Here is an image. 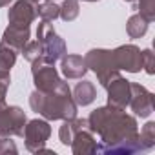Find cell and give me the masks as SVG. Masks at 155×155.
Segmentation results:
<instances>
[{
	"mask_svg": "<svg viewBox=\"0 0 155 155\" xmlns=\"http://www.w3.org/2000/svg\"><path fill=\"white\" fill-rule=\"evenodd\" d=\"M86 120L91 133L99 135L101 144L97 146V153L130 155V153L144 151L139 137L137 119L133 115H128L124 110L102 106L93 110Z\"/></svg>",
	"mask_w": 155,
	"mask_h": 155,
	"instance_id": "6da1fadb",
	"label": "cell"
},
{
	"mask_svg": "<svg viewBox=\"0 0 155 155\" xmlns=\"http://www.w3.org/2000/svg\"><path fill=\"white\" fill-rule=\"evenodd\" d=\"M29 106L33 111L40 113L46 120H68L77 117V106L68 82L60 81L51 91L35 90L29 95Z\"/></svg>",
	"mask_w": 155,
	"mask_h": 155,
	"instance_id": "7a4b0ae2",
	"label": "cell"
},
{
	"mask_svg": "<svg viewBox=\"0 0 155 155\" xmlns=\"http://www.w3.org/2000/svg\"><path fill=\"white\" fill-rule=\"evenodd\" d=\"M84 62H86V68L91 69L97 79L101 82L102 88L108 86V82L111 79H115L117 75H120L115 60H113V51L111 49H102V48H97V49H90L84 57Z\"/></svg>",
	"mask_w": 155,
	"mask_h": 155,
	"instance_id": "3957f363",
	"label": "cell"
},
{
	"mask_svg": "<svg viewBox=\"0 0 155 155\" xmlns=\"http://www.w3.org/2000/svg\"><path fill=\"white\" fill-rule=\"evenodd\" d=\"M37 40L40 42L42 48V55L40 58L48 64H55L57 60L62 58V55H66V42L64 38H60L53 28L51 22L42 20L37 28Z\"/></svg>",
	"mask_w": 155,
	"mask_h": 155,
	"instance_id": "277c9868",
	"label": "cell"
},
{
	"mask_svg": "<svg viewBox=\"0 0 155 155\" xmlns=\"http://www.w3.org/2000/svg\"><path fill=\"white\" fill-rule=\"evenodd\" d=\"M26 122L28 119L22 108L0 102V137H22Z\"/></svg>",
	"mask_w": 155,
	"mask_h": 155,
	"instance_id": "5b68a950",
	"label": "cell"
},
{
	"mask_svg": "<svg viewBox=\"0 0 155 155\" xmlns=\"http://www.w3.org/2000/svg\"><path fill=\"white\" fill-rule=\"evenodd\" d=\"M51 135V126L48 120L44 119H33L29 122H26L24 128V140H26V148L31 153H40V150L46 148V142Z\"/></svg>",
	"mask_w": 155,
	"mask_h": 155,
	"instance_id": "8992f818",
	"label": "cell"
},
{
	"mask_svg": "<svg viewBox=\"0 0 155 155\" xmlns=\"http://www.w3.org/2000/svg\"><path fill=\"white\" fill-rule=\"evenodd\" d=\"M31 75H33L35 90H38V91H51L62 81L58 77L55 64H48L42 58H37L31 62Z\"/></svg>",
	"mask_w": 155,
	"mask_h": 155,
	"instance_id": "52a82bcc",
	"label": "cell"
},
{
	"mask_svg": "<svg viewBox=\"0 0 155 155\" xmlns=\"http://www.w3.org/2000/svg\"><path fill=\"white\" fill-rule=\"evenodd\" d=\"M113 60L119 69H124L128 73H139L142 69V57L140 48L135 44H124L113 49Z\"/></svg>",
	"mask_w": 155,
	"mask_h": 155,
	"instance_id": "ba28073f",
	"label": "cell"
},
{
	"mask_svg": "<svg viewBox=\"0 0 155 155\" xmlns=\"http://www.w3.org/2000/svg\"><path fill=\"white\" fill-rule=\"evenodd\" d=\"M106 91H108V106L117 110H126L130 106L131 88H130V81H126L122 75H117L115 79L108 82Z\"/></svg>",
	"mask_w": 155,
	"mask_h": 155,
	"instance_id": "9c48e42d",
	"label": "cell"
},
{
	"mask_svg": "<svg viewBox=\"0 0 155 155\" xmlns=\"http://www.w3.org/2000/svg\"><path fill=\"white\" fill-rule=\"evenodd\" d=\"M130 88H131L130 108L133 110V113L140 119L150 117L151 111H153V93L148 91L142 84H137V82H130Z\"/></svg>",
	"mask_w": 155,
	"mask_h": 155,
	"instance_id": "30bf717a",
	"label": "cell"
},
{
	"mask_svg": "<svg viewBox=\"0 0 155 155\" xmlns=\"http://www.w3.org/2000/svg\"><path fill=\"white\" fill-rule=\"evenodd\" d=\"M35 18H37V6L29 2V0H17L9 8V13H8L9 26L29 28Z\"/></svg>",
	"mask_w": 155,
	"mask_h": 155,
	"instance_id": "8fae6325",
	"label": "cell"
},
{
	"mask_svg": "<svg viewBox=\"0 0 155 155\" xmlns=\"http://www.w3.org/2000/svg\"><path fill=\"white\" fill-rule=\"evenodd\" d=\"M71 150L75 155H91V153H97V139L95 135L91 133L90 128H82L81 131H77L73 140H71Z\"/></svg>",
	"mask_w": 155,
	"mask_h": 155,
	"instance_id": "7c38bea8",
	"label": "cell"
},
{
	"mask_svg": "<svg viewBox=\"0 0 155 155\" xmlns=\"http://www.w3.org/2000/svg\"><path fill=\"white\" fill-rule=\"evenodd\" d=\"M60 71L66 79H82L88 73L84 57L81 55H62L60 58Z\"/></svg>",
	"mask_w": 155,
	"mask_h": 155,
	"instance_id": "4fadbf2b",
	"label": "cell"
},
{
	"mask_svg": "<svg viewBox=\"0 0 155 155\" xmlns=\"http://www.w3.org/2000/svg\"><path fill=\"white\" fill-rule=\"evenodd\" d=\"M31 37V31L29 28H18V26H8L6 31H4V37H2V42L8 44L9 48H13L15 51H22V48L28 44Z\"/></svg>",
	"mask_w": 155,
	"mask_h": 155,
	"instance_id": "5bb4252c",
	"label": "cell"
},
{
	"mask_svg": "<svg viewBox=\"0 0 155 155\" xmlns=\"http://www.w3.org/2000/svg\"><path fill=\"white\" fill-rule=\"evenodd\" d=\"M82 128H88V120H86V119H77V117H73V119L64 120L62 126H60V130H58V139H60V142H62L64 146H69L71 140H73V137H75V133L81 131Z\"/></svg>",
	"mask_w": 155,
	"mask_h": 155,
	"instance_id": "9a60e30c",
	"label": "cell"
},
{
	"mask_svg": "<svg viewBox=\"0 0 155 155\" xmlns=\"http://www.w3.org/2000/svg\"><path fill=\"white\" fill-rule=\"evenodd\" d=\"M97 99V90L95 84L90 81H81L73 90V101L77 106H90Z\"/></svg>",
	"mask_w": 155,
	"mask_h": 155,
	"instance_id": "2e32d148",
	"label": "cell"
},
{
	"mask_svg": "<svg viewBox=\"0 0 155 155\" xmlns=\"http://www.w3.org/2000/svg\"><path fill=\"white\" fill-rule=\"evenodd\" d=\"M148 26H150V22L144 20V18L137 13V15H131V17L128 18V22H126V33H128L130 38H140V37L146 35Z\"/></svg>",
	"mask_w": 155,
	"mask_h": 155,
	"instance_id": "e0dca14e",
	"label": "cell"
},
{
	"mask_svg": "<svg viewBox=\"0 0 155 155\" xmlns=\"http://www.w3.org/2000/svg\"><path fill=\"white\" fill-rule=\"evenodd\" d=\"M58 13H60V6H57L53 0H44V2L37 4V15L42 20L53 22L55 18H58Z\"/></svg>",
	"mask_w": 155,
	"mask_h": 155,
	"instance_id": "ac0fdd59",
	"label": "cell"
},
{
	"mask_svg": "<svg viewBox=\"0 0 155 155\" xmlns=\"http://www.w3.org/2000/svg\"><path fill=\"white\" fill-rule=\"evenodd\" d=\"M17 55H18V51H15L13 48H9L4 42H0V69L11 71V68L17 62Z\"/></svg>",
	"mask_w": 155,
	"mask_h": 155,
	"instance_id": "d6986e66",
	"label": "cell"
},
{
	"mask_svg": "<svg viewBox=\"0 0 155 155\" xmlns=\"http://www.w3.org/2000/svg\"><path fill=\"white\" fill-rule=\"evenodd\" d=\"M79 15H81L79 0H64L62 6H60V13H58V17H60L64 22H73Z\"/></svg>",
	"mask_w": 155,
	"mask_h": 155,
	"instance_id": "ffe728a7",
	"label": "cell"
},
{
	"mask_svg": "<svg viewBox=\"0 0 155 155\" xmlns=\"http://www.w3.org/2000/svg\"><path fill=\"white\" fill-rule=\"evenodd\" d=\"M139 137H140L142 148H144V150H151V148L155 146V122H148V124L140 130Z\"/></svg>",
	"mask_w": 155,
	"mask_h": 155,
	"instance_id": "44dd1931",
	"label": "cell"
},
{
	"mask_svg": "<svg viewBox=\"0 0 155 155\" xmlns=\"http://www.w3.org/2000/svg\"><path fill=\"white\" fill-rule=\"evenodd\" d=\"M20 53L24 55V58H26L28 62H33V60L40 58V55H42L40 42H38V40H28V44L22 48V51H20Z\"/></svg>",
	"mask_w": 155,
	"mask_h": 155,
	"instance_id": "7402d4cb",
	"label": "cell"
},
{
	"mask_svg": "<svg viewBox=\"0 0 155 155\" xmlns=\"http://www.w3.org/2000/svg\"><path fill=\"white\" fill-rule=\"evenodd\" d=\"M139 2V15L148 20L150 24L155 20V0H137Z\"/></svg>",
	"mask_w": 155,
	"mask_h": 155,
	"instance_id": "603a6c76",
	"label": "cell"
},
{
	"mask_svg": "<svg viewBox=\"0 0 155 155\" xmlns=\"http://www.w3.org/2000/svg\"><path fill=\"white\" fill-rule=\"evenodd\" d=\"M140 57H142V68L148 75H153L155 73V55L151 49H142L140 51Z\"/></svg>",
	"mask_w": 155,
	"mask_h": 155,
	"instance_id": "cb8c5ba5",
	"label": "cell"
},
{
	"mask_svg": "<svg viewBox=\"0 0 155 155\" xmlns=\"http://www.w3.org/2000/svg\"><path fill=\"white\" fill-rule=\"evenodd\" d=\"M9 82H11L9 71H4V69H0V102H6V93H8Z\"/></svg>",
	"mask_w": 155,
	"mask_h": 155,
	"instance_id": "d4e9b609",
	"label": "cell"
},
{
	"mask_svg": "<svg viewBox=\"0 0 155 155\" xmlns=\"http://www.w3.org/2000/svg\"><path fill=\"white\" fill-rule=\"evenodd\" d=\"M17 153V146L9 137H0V155L2 153Z\"/></svg>",
	"mask_w": 155,
	"mask_h": 155,
	"instance_id": "484cf974",
	"label": "cell"
},
{
	"mask_svg": "<svg viewBox=\"0 0 155 155\" xmlns=\"http://www.w3.org/2000/svg\"><path fill=\"white\" fill-rule=\"evenodd\" d=\"M13 2V0H0V8H6V6H9Z\"/></svg>",
	"mask_w": 155,
	"mask_h": 155,
	"instance_id": "4316f807",
	"label": "cell"
},
{
	"mask_svg": "<svg viewBox=\"0 0 155 155\" xmlns=\"http://www.w3.org/2000/svg\"><path fill=\"white\" fill-rule=\"evenodd\" d=\"M29 2H33V4H35V6H37V4H38V2H44V0H29ZM53 2H55V0H53Z\"/></svg>",
	"mask_w": 155,
	"mask_h": 155,
	"instance_id": "83f0119b",
	"label": "cell"
},
{
	"mask_svg": "<svg viewBox=\"0 0 155 155\" xmlns=\"http://www.w3.org/2000/svg\"><path fill=\"white\" fill-rule=\"evenodd\" d=\"M82 2H99V0H82Z\"/></svg>",
	"mask_w": 155,
	"mask_h": 155,
	"instance_id": "f1b7e54d",
	"label": "cell"
}]
</instances>
